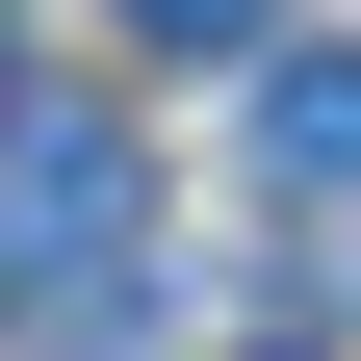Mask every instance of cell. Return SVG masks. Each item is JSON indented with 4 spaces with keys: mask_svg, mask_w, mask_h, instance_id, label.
<instances>
[{
    "mask_svg": "<svg viewBox=\"0 0 361 361\" xmlns=\"http://www.w3.org/2000/svg\"><path fill=\"white\" fill-rule=\"evenodd\" d=\"M233 129H258V180H284L310 233L361 258V52H336V26H284V52L233 78Z\"/></svg>",
    "mask_w": 361,
    "mask_h": 361,
    "instance_id": "obj_2",
    "label": "cell"
},
{
    "mask_svg": "<svg viewBox=\"0 0 361 361\" xmlns=\"http://www.w3.org/2000/svg\"><path fill=\"white\" fill-rule=\"evenodd\" d=\"M0 310L78 336V361L155 310V155H129V104H78V78H0Z\"/></svg>",
    "mask_w": 361,
    "mask_h": 361,
    "instance_id": "obj_1",
    "label": "cell"
},
{
    "mask_svg": "<svg viewBox=\"0 0 361 361\" xmlns=\"http://www.w3.org/2000/svg\"><path fill=\"white\" fill-rule=\"evenodd\" d=\"M258 361H310V336H258Z\"/></svg>",
    "mask_w": 361,
    "mask_h": 361,
    "instance_id": "obj_4",
    "label": "cell"
},
{
    "mask_svg": "<svg viewBox=\"0 0 361 361\" xmlns=\"http://www.w3.org/2000/svg\"><path fill=\"white\" fill-rule=\"evenodd\" d=\"M129 52H180V78L233 52V78H258V52H284V0H129Z\"/></svg>",
    "mask_w": 361,
    "mask_h": 361,
    "instance_id": "obj_3",
    "label": "cell"
}]
</instances>
